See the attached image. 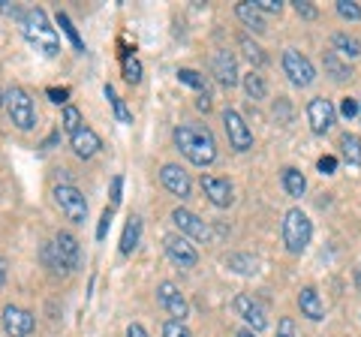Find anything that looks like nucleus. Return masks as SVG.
I'll use <instances>...</instances> for the list:
<instances>
[{
  "label": "nucleus",
  "mask_w": 361,
  "mask_h": 337,
  "mask_svg": "<svg viewBox=\"0 0 361 337\" xmlns=\"http://www.w3.org/2000/svg\"><path fill=\"white\" fill-rule=\"evenodd\" d=\"M175 145L193 166H211L217 160V139H214V133L205 127V123H193V121L178 123Z\"/></svg>",
  "instance_id": "1"
},
{
  "label": "nucleus",
  "mask_w": 361,
  "mask_h": 337,
  "mask_svg": "<svg viewBox=\"0 0 361 337\" xmlns=\"http://www.w3.org/2000/svg\"><path fill=\"white\" fill-rule=\"evenodd\" d=\"M292 6H295V13H298L301 18H307V21H313L316 16H319V13H316V6H313V4H307V0H295Z\"/></svg>",
  "instance_id": "41"
},
{
  "label": "nucleus",
  "mask_w": 361,
  "mask_h": 337,
  "mask_svg": "<svg viewBox=\"0 0 361 337\" xmlns=\"http://www.w3.org/2000/svg\"><path fill=\"white\" fill-rule=\"evenodd\" d=\"M322 66H325V73H329L334 82H346V78H353L349 63H343L341 58H337V51H325L322 54Z\"/></svg>",
  "instance_id": "23"
},
{
  "label": "nucleus",
  "mask_w": 361,
  "mask_h": 337,
  "mask_svg": "<svg viewBox=\"0 0 361 337\" xmlns=\"http://www.w3.org/2000/svg\"><path fill=\"white\" fill-rule=\"evenodd\" d=\"M337 13L349 21H361V6L353 4V0H337Z\"/></svg>",
  "instance_id": "35"
},
{
  "label": "nucleus",
  "mask_w": 361,
  "mask_h": 337,
  "mask_svg": "<svg viewBox=\"0 0 361 337\" xmlns=\"http://www.w3.org/2000/svg\"><path fill=\"white\" fill-rule=\"evenodd\" d=\"M163 247H166V256H169V259H172L175 265H180V268H196V265H199L196 247L190 244L184 235H166Z\"/></svg>",
  "instance_id": "10"
},
{
  "label": "nucleus",
  "mask_w": 361,
  "mask_h": 337,
  "mask_svg": "<svg viewBox=\"0 0 361 337\" xmlns=\"http://www.w3.org/2000/svg\"><path fill=\"white\" fill-rule=\"evenodd\" d=\"M196 106H199L202 111H208V109H211V97H208V94H202V97H199V103H196Z\"/></svg>",
  "instance_id": "47"
},
{
  "label": "nucleus",
  "mask_w": 361,
  "mask_h": 337,
  "mask_svg": "<svg viewBox=\"0 0 361 337\" xmlns=\"http://www.w3.org/2000/svg\"><path fill=\"white\" fill-rule=\"evenodd\" d=\"M139 241H142V217L130 214L127 217V226H123V235H121V253L130 256L135 247H139Z\"/></svg>",
  "instance_id": "20"
},
{
  "label": "nucleus",
  "mask_w": 361,
  "mask_h": 337,
  "mask_svg": "<svg viewBox=\"0 0 361 337\" xmlns=\"http://www.w3.org/2000/svg\"><path fill=\"white\" fill-rule=\"evenodd\" d=\"M61 127H63L66 133H70V136H73V133H78V130L85 127L82 111H78L75 106H66V109H63V118H61Z\"/></svg>",
  "instance_id": "30"
},
{
  "label": "nucleus",
  "mask_w": 361,
  "mask_h": 337,
  "mask_svg": "<svg viewBox=\"0 0 361 337\" xmlns=\"http://www.w3.org/2000/svg\"><path fill=\"white\" fill-rule=\"evenodd\" d=\"M277 337H295V322H292L289 317L280 319V325H277Z\"/></svg>",
  "instance_id": "43"
},
{
  "label": "nucleus",
  "mask_w": 361,
  "mask_h": 337,
  "mask_svg": "<svg viewBox=\"0 0 361 337\" xmlns=\"http://www.w3.org/2000/svg\"><path fill=\"white\" fill-rule=\"evenodd\" d=\"M106 97L111 99V109H115V118L121 121V123H133V111L127 109V103H123V99L115 94V87L111 85H106Z\"/></svg>",
  "instance_id": "28"
},
{
  "label": "nucleus",
  "mask_w": 361,
  "mask_h": 337,
  "mask_svg": "<svg viewBox=\"0 0 361 337\" xmlns=\"http://www.w3.org/2000/svg\"><path fill=\"white\" fill-rule=\"evenodd\" d=\"M121 199H123V175H115V178H111V202H109V205L118 208Z\"/></svg>",
  "instance_id": "40"
},
{
  "label": "nucleus",
  "mask_w": 361,
  "mask_h": 337,
  "mask_svg": "<svg viewBox=\"0 0 361 337\" xmlns=\"http://www.w3.org/2000/svg\"><path fill=\"white\" fill-rule=\"evenodd\" d=\"M111 217H115V208L111 205H106V211H103V217H99V226H97V238L103 241L106 235H109V226H111Z\"/></svg>",
  "instance_id": "38"
},
{
  "label": "nucleus",
  "mask_w": 361,
  "mask_h": 337,
  "mask_svg": "<svg viewBox=\"0 0 361 337\" xmlns=\"http://www.w3.org/2000/svg\"><path fill=\"white\" fill-rule=\"evenodd\" d=\"M241 85H244V91H247V97H250V99H265V97H268L265 78L259 75V73H253V70L241 78Z\"/></svg>",
  "instance_id": "26"
},
{
  "label": "nucleus",
  "mask_w": 361,
  "mask_h": 337,
  "mask_svg": "<svg viewBox=\"0 0 361 337\" xmlns=\"http://www.w3.org/2000/svg\"><path fill=\"white\" fill-rule=\"evenodd\" d=\"M283 73L289 75V82L295 87H310L316 82V70H313L310 58H304V54L295 49L283 51Z\"/></svg>",
  "instance_id": "6"
},
{
  "label": "nucleus",
  "mask_w": 361,
  "mask_h": 337,
  "mask_svg": "<svg viewBox=\"0 0 361 337\" xmlns=\"http://www.w3.org/2000/svg\"><path fill=\"white\" fill-rule=\"evenodd\" d=\"M4 106L9 111V121H13L21 133H30L37 127V106H33V99L25 87H9L4 94Z\"/></svg>",
  "instance_id": "4"
},
{
  "label": "nucleus",
  "mask_w": 361,
  "mask_h": 337,
  "mask_svg": "<svg viewBox=\"0 0 361 337\" xmlns=\"http://www.w3.org/2000/svg\"><path fill=\"white\" fill-rule=\"evenodd\" d=\"M280 181H283V190L292 196V199H301L304 190H307V178H304V172H298V168H283V175H280Z\"/></svg>",
  "instance_id": "22"
},
{
  "label": "nucleus",
  "mask_w": 361,
  "mask_h": 337,
  "mask_svg": "<svg viewBox=\"0 0 361 337\" xmlns=\"http://www.w3.org/2000/svg\"><path fill=\"white\" fill-rule=\"evenodd\" d=\"M42 262L49 265V271H51V274H66V268H63V262H61V256H58V250H54V241L42 247Z\"/></svg>",
  "instance_id": "32"
},
{
  "label": "nucleus",
  "mask_w": 361,
  "mask_h": 337,
  "mask_svg": "<svg viewBox=\"0 0 361 337\" xmlns=\"http://www.w3.org/2000/svg\"><path fill=\"white\" fill-rule=\"evenodd\" d=\"M18 25H21V33H25V39H27L37 51L49 54V58H54V54L61 51V37H58V30L51 27L49 16H45V9H39V6L25 9V13L18 16Z\"/></svg>",
  "instance_id": "2"
},
{
  "label": "nucleus",
  "mask_w": 361,
  "mask_h": 337,
  "mask_svg": "<svg viewBox=\"0 0 361 337\" xmlns=\"http://www.w3.org/2000/svg\"><path fill=\"white\" fill-rule=\"evenodd\" d=\"M0 106H4V94H0Z\"/></svg>",
  "instance_id": "51"
},
{
  "label": "nucleus",
  "mask_w": 361,
  "mask_h": 337,
  "mask_svg": "<svg viewBox=\"0 0 361 337\" xmlns=\"http://www.w3.org/2000/svg\"><path fill=\"white\" fill-rule=\"evenodd\" d=\"M313 238V223L310 217L304 214L301 208H289L286 217H283V244L289 253H304L307 250V244Z\"/></svg>",
  "instance_id": "3"
},
{
  "label": "nucleus",
  "mask_w": 361,
  "mask_h": 337,
  "mask_svg": "<svg viewBox=\"0 0 361 337\" xmlns=\"http://www.w3.org/2000/svg\"><path fill=\"white\" fill-rule=\"evenodd\" d=\"M4 329L9 337H27L33 329H37V319H33L30 310L9 305V307H4Z\"/></svg>",
  "instance_id": "12"
},
{
  "label": "nucleus",
  "mask_w": 361,
  "mask_h": 337,
  "mask_svg": "<svg viewBox=\"0 0 361 337\" xmlns=\"http://www.w3.org/2000/svg\"><path fill=\"white\" fill-rule=\"evenodd\" d=\"M334 118H337V109L331 106V99L313 97L307 103V121H310V130L316 136H325V133L334 127Z\"/></svg>",
  "instance_id": "8"
},
{
  "label": "nucleus",
  "mask_w": 361,
  "mask_h": 337,
  "mask_svg": "<svg viewBox=\"0 0 361 337\" xmlns=\"http://www.w3.org/2000/svg\"><path fill=\"white\" fill-rule=\"evenodd\" d=\"M238 46H241V51H244V58L250 61L253 66H262V63L268 61V58H265V51L259 49L256 42H250V37H241V39H238Z\"/></svg>",
  "instance_id": "29"
},
{
  "label": "nucleus",
  "mask_w": 361,
  "mask_h": 337,
  "mask_svg": "<svg viewBox=\"0 0 361 337\" xmlns=\"http://www.w3.org/2000/svg\"><path fill=\"white\" fill-rule=\"evenodd\" d=\"M163 337H193V334H190V329H187L184 322L169 319V322L163 325Z\"/></svg>",
  "instance_id": "36"
},
{
  "label": "nucleus",
  "mask_w": 361,
  "mask_h": 337,
  "mask_svg": "<svg viewBox=\"0 0 361 337\" xmlns=\"http://www.w3.org/2000/svg\"><path fill=\"white\" fill-rule=\"evenodd\" d=\"M355 286H358V292H361V265L355 268Z\"/></svg>",
  "instance_id": "48"
},
{
  "label": "nucleus",
  "mask_w": 361,
  "mask_h": 337,
  "mask_svg": "<svg viewBox=\"0 0 361 337\" xmlns=\"http://www.w3.org/2000/svg\"><path fill=\"white\" fill-rule=\"evenodd\" d=\"M341 115L346 121H353L355 115H361V103H358V99H353V97H343L341 99Z\"/></svg>",
  "instance_id": "37"
},
{
  "label": "nucleus",
  "mask_w": 361,
  "mask_h": 337,
  "mask_svg": "<svg viewBox=\"0 0 361 337\" xmlns=\"http://www.w3.org/2000/svg\"><path fill=\"white\" fill-rule=\"evenodd\" d=\"M235 16H238L253 33H265L268 30L265 27V16L256 9V4H238V6H235Z\"/></svg>",
  "instance_id": "21"
},
{
  "label": "nucleus",
  "mask_w": 361,
  "mask_h": 337,
  "mask_svg": "<svg viewBox=\"0 0 361 337\" xmlns=\"http://www.w3.org/2000/svg\"><path fill=\"white\" fill-rule=\"evenodd\" d=\"M58 25L63 27V33H66V37H70L73 49H75V51H85V39L78 37V30H75V25L70 21V16H66V13H58Z\"/></svg>",
  "instance_id": "31"
},
{
  "label": "nucleus",
  "mask_w": 361,
  "mask_h": 337,
  "mask_svg": "<svg viewBox=\"0 0 361 337\" xmlns=\"http://www.w3.org/2000/svg\"><path fill=\"white\" fill-rule=\"evenodd\" d=\"M226 265H229L235 274H244V277H250V274L259 271V259L250 256V253H232L229 259H226Z\"/></svg>",
  "instance_id": "24"
},
{
  "label": "nucleus",
  "mask_w": 361,
  "mask_h": 337,
  "mask_svg": "<svg viewBox=\"0 0 361 337\" xmlns=\"http://www.w3.org/2000/svg\"><path fill=\"white\" fill-rule=\"evenodd\" d=\"M0 13H6V16H21V13H18V6H16V4H9V0H0Z\"/></svg>",
  "instance_id": "46"
},
{
  "label": "nucleus",
  "mask_w": 361,
  "mask_h": 337,
  "mask_svg": "<svg viewBox=\"0 0 361 337\" xmlns=\"http://www.w3.org/2000/svg\"><path fill=\"white\" fill-rule=\"evenodd\" d=\"M160 181H163V187L169 190V193L178 196L180 202L190 199V193H193V184H190L187 172H184L180 166H175V163H166V166L160 168Z\"/></svg>",
  "instance_id": "13"
},
{
  "label": "nucleus",
  "mask_w": 361,
  "mask_h": 337,
  "mask_svg": "<svg viewBox=\"0 0 361 337\" xmlns=\"http://www.w3.org/2000/svg\"><path fill=\"white\" fill-rule=\"evenodd\" d=\"M4 277H6V262L0 259V283H4Z\"/></svg>",
  "instance_id": "49"
},
{
  "label": "nucleus",
  "mask_w": 361,
  "mask_h": 337,
  "mask_svg": "<svg viewBox=\"0 0 361 337\" xmlns=\"http://www.w3.org/2000/svg\"><path fill=\"white\" fill-rule=\"evenodd\" d=\"M172 223L180 229V235H190V238H196V241H208L211 238L208 223L202 220L199 214H193V211H187V208H175L172 211Z\"/></svg>",
  "instance_id": "11"
},
{
  "label": "nucleus",
  "mask_w": 361,
  "mask_h": 337,
  "mask_svg": "<svg viewBox=\"0 0 361 337\" xmlns=\"http://www.w3.org/2000/svg\"><path fill=\"white\" fill-rule=\"evenodd\" d=\"M223 127H226V136H229V145L235 151H250L253 148V130L247 127L244 118L235 109L223 111Z\"/></svg>",
  "instance_id": "7"
},
{
  "label": "nucleus",
  "mask_w": 361,
  "mask_h": 337,
  "mask_svg": "<svg viewBox=\"0 0 361 337\" xmlns=\"http://www.w3.org/2000/svg\"><path fill=\"white\" fill-rule=\"evenodd\" d=\"M331 46H334L337 54H346V58H358L361 54V42L355 37H349V33H334Z\"/></svg>",
  "instance_id": "25"
},
{
  "label": "nucleus",
  "mask_w": 361,
  "mask_h": 337,
  "mask_svg": "<svg viewBox=\"0 0 361 337\" xmlns=\"http://www.w3.org/2000/svg\"><path fill=\"white\" fill-rule=\"evenodd\" d=\"M202 190H205V196L211 199V205L217 208H229L232 205V184L226 181V178H214V175H202Z\"/></svg>",
  "instance_id": "17"
},
{
  "label": "nucleus",
  "mask_w": 361,
  "mask_h": 337,
  "mask_svg": "<svg viewBox=\"0 0 361 337\" xmlns=\"http://www.w3.org/2000/svg\"><path fill=\"white\" fill-rule=\"evenodd\" d=\"M316 168H319L322 175H334V168H337V157H331V154L319 157V163H316Z\"/></svg>",
  "instance_id": "42"
},
{
  "label": "nucleus",
  "mask_w": 361,
  "mask_h": 337,
  "mask_svg": "<svg viewBox=\"0 0 361 337\" xmlns=\"http://www.w3.org/2000/svg\"><path fill=\"white\" fill-rule=\"evenodd\" d=\"M256 4V9L259 13H268V16H280V9H283V4H280V0H253Z\"/></svg>",
  "instance_id": "39"
},
{
  "label": "nucleus",
  "mask_w": 361,
  "mask_h": 337,
  "mask_svg": "<svg viewBox=\"0 0 361 337\" xmlns=\"http://www.w3.org/2000/svg\"><path fill=\"white\" fill-rule=\"evenodd\" d=\"M123 78H127L130 85H139L142 82V63L135 61V58H130V54L123 58Z\"/></svg>",
  "instance_id": "34"
},
{
  "label": "nucleus",
  "mask_w": 361,
  "mask_h": 337,
  "mask_svg": "<svg viewBox=\"0 0 361 337\" xmlns=\"http://www.w3.org/2000/svg\"><path fill=\"white\" fill-rule=\"evenodd\" d=\"M51 196H54V205L61 208V214L70 223H85L87 220V199H85V193L78 187L58 184L51 190Z\"/></svg>",
  "instance_id": "5"
},
{
  "label": "nucleus",
  "mask_w": 361,
  "mask_h": 337,
  "mask_svg": "<svg viewBox=\"0 0 361 337\" xmlns=\"http://www.w3.org/2000/svg\"><path fill=\"white\" fill-rule=\"evenodd\" d=\"M70 145H73V151L75 157H82V160H90L99 148H103V142H99V136L90 127H82L78 133H73L70 136Z\"/></svg>",
  "instance_id": "18"
},
{
  "label": "nucleus",
  "mask_w": 361,
  "mask_h": 337,
  "mask_svg": "<svg viewBox=\"0 0 361 337\" xmlns=\"http://www.w3.org/2000/svg\"><path fill=\"white\" fill-rule=\"evenodd\" d=\"M178 78H180L184 85L196 87V91L208 94V85H205V75H202V73H196V70H178Z\"/></svg>",
  "instance_id": "33"
},
{
  "label": "nucleus",
  "mask_w": 361,
  "mask_h": 337,
  "mask_svg": "<svg viewBox=\"0 0 361 337\" xmlns=\"http://www.w3.org/2000/svg\"><path fill=\"white\" fill-rule=\"evenodd\" d=\"M157 301H160V307L172 317L175 322H184L187 319V313H190V305H187V298L180 295V289L175 283H160L157 286Z\"/></svg>",
  "instance_id": "9"
},
{
  "label": "nucleus",
  "mask_w": 361,
  "mask_h": 337,
  "mask_svg": "<svg viewBox=\"0 0 361 337\" xmlns=\"http://www.w3.org/2000/svg\"><path fill=\"white\" fill-rule=\"evenodd\" d=\"M235 313H238V317L250 325V331H262L268 325V313H265V307L259 305L253 295H238V298H235Z\"/></svg>",
  "instance_id": "15"
},
{
  "label": "nucleus",
  "mask_w": 361,
  "mask_h": 337,
  "mask_svg": "<svg viewBox=\"0 0 361 337\" xmlns=\"http://www.w3.org/2000/svg\"><path fill=\"white\" fill-rule=\"evenodd\" d=\"M235 337H256V334H253V331H238Z\"/></svg>",
  "instance_id": "50"
},
{
  "label": "nucleus",
  "mask_w": 361,
  "mask_h": 337,
  "mask_svg": "<svg viewBox=\"0 0 361 337\" xmlns=\"http://www.w3.org/2000/svg\"><path fill=\"white\" fill-rule=\"evenodd\" d=\"M211 70H214V78H217L223 87H235V85L241 82V78H238V63H235V54L226 51V49H220L217 54H214Z\"/></svg>",
  "instance_id": "16"
},
{
  "label": "nucleus",
  "mask_w": 361,
  "mask_h": 337,
  "mask_svg": "<svg viewBox=\"0 0 361 337\" xmlns=\"http://www.w3.org/2000/svg\"><path fill=\"white\" fill-rule=\"evenodd\" d=\"M54 250H58L66 274L75 271V268H82V244H78V238L73 232H58V238H54Z\"/></svg>",
  "instance_id": "14"
},
{
  "label": "nucleus",
  "mask_w": 361,
  "mask_h": 337,
  "mask_svg": "<svg viewBox=\"0 0 361 337\" xmlns=\"http://www.w3.org/2000/svg\"><path fill=\"white\" fill-rule=\"evenodd\" d=\"M341 151L349 166H361V139L358 136H353V133L341 136Z\"/></svg>",
  "instance_id": "27"
},
{
  "label": "nucleus",
  "mask_w": 361,
  "mask_h": 337,
  "mask_svg": "<svg viewBox=\"0 0 361 337\" xmlns=\"http://www.w3.org/2000/svg\"><path fill=\"white\" fill-rule=\"evenodd\" d=\"M298 307H301V317H307V319H313V322L325 319V305H322L319 292H316L313 286H304V289L298 292Z\"/></svg>",
  "instance_id": "19"
},
{
  "label": "nucleus",
  "mask_w": 361,
  "mask_h": 337,
  "mask_svg": "<svg viewBox=\"0 0 361 337\" xmlns=\"http://www.w3.org/2000/svg\"><path fill=\"white\" fill-rule=\"evenodd\" d=\"M127 337H151V334H148V331H145V329H142V325H139V322H133V325H130V329H127Z\"/></svg>",
  "instance_id": "45"
},
{
  "label": "nucleus",
  "mask_w": 361,
  "mask_h": 337,
  "mask_svg": "<svg viewBox=\"0 0 361 337\" xmlns=\"http://www.w3.org/2000/svg\"><path fill=\"white\" fill-rule=\"evenodd\" d=\"M49 99L51 103H66V99H70V91H66V87H49Z\"/></svg>",
  "instance_id": "44"
}]
</instances>
